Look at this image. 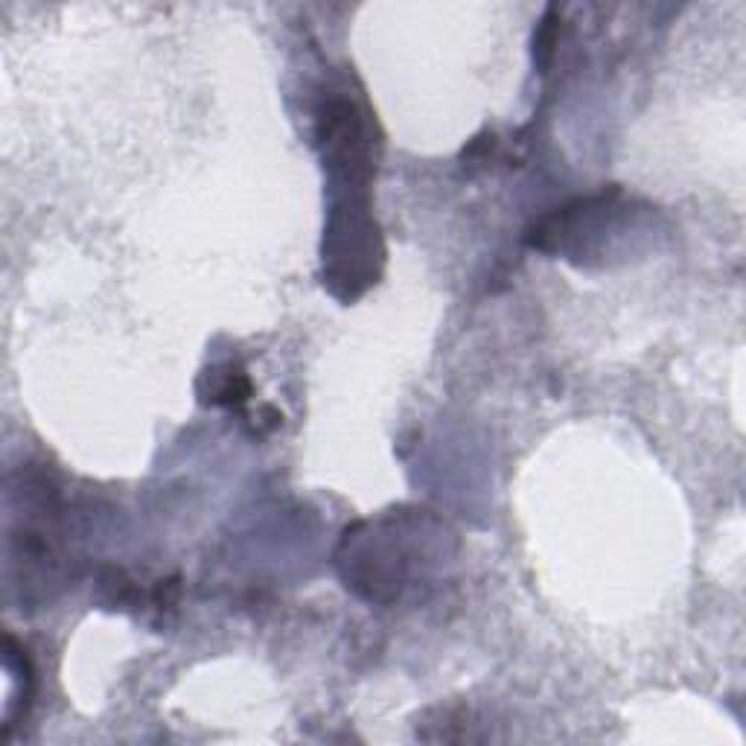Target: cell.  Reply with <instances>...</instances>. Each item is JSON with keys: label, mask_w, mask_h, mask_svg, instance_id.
<instances>
[{"label": "cell", "mask_w": 746, "mask_h": 746, "mask_svg": "<svg viewBox=\"0 0 746 746\" xmlns=\"http://www.w3.org/2000/svg\"><path fill=\"white\" fill-rule=\"evenodd\" d=\"M248 397H251V382H248V376L242 371H228L216 379V385L207 391L204 400H207L210 406L239 408L248 403Z\"/></svg>", "instance_id": "6da1fadb"}]
</instances>
